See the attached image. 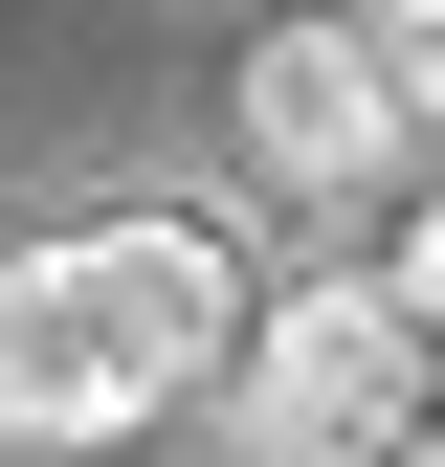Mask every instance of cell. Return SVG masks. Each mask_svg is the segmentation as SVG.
<instances>
[{"instance_id":"cell-1","label":"cell","mask_w":445,"mask_h":467,"mask_svg":"<svg viewBox=\"0 0 445 467\" xmlns=\"http://www.w3.org/2000/svg\"><path fill=\"white\" fill-rule=\"evenodd\" d=\"M222 334H245V245H201V223H156V201L67 223V245H0V467L156 445L222 379Z\"/></svg>"},{"instance_id":"cell-2","label":"cell","mask_w":445,"mask_h":467,"mask_svg":"<svg viewBox=\"0 0 445 467\" xmlns=\"http://www.w3.org/2000/svg\"><path fill=\"white\" fill-rule=\"evenodd\" d=\"M423 400H445V334H423L378 267L245 289V334H222V445H245V467H378Z\"/></svg>"},{"instance_id":"cell-3","label":"cell","mask_w":445,"mask_h":467,"mask_svg":"<svg viewBox=\"0 0 445 467\" xmlns=\"http://www.w3.org/2000/svg\"><path fill=\"white\" fill-rule=\"evenodd\" d=\"M245 156L290 201H378V179H401V23H357V0L267 23L245 45Z\"/></svg>"},{"instance_id":"cell-4","label":"cell","mask_w":445,"mask_h":467,"mask_svg":"<svg viewBox=\"0 0 445 467\" xmlns=\"http://www.w3.org/2000/svg\"><path fill=\"white\" fill-rule=\"evenodd\" d=\"M378 289H401V312L445 334V156H423V201H401V245H378Z\"/></svg>"},{"instance_id":"cell-5","label":"cell","mask_w":445,"mask_h":467,"mask_svg":"<svg viewBox=\"0 0 445 467\" xmlns=\"http://www.w3.org/2000/svg\"><path fill=\"white\" fill-rule=\"evenodd\" d=\"M378 467H445V400H423V423H401V445H378Z\"/></svg>"},{"instance_id":"cell-6","label":"cell","mask_w":445,"mask_h":467,"mask_svg":"<svg viewBox=\"0 0 445 467\" xmlns=\"http://www.w3.org/2000/svg\"><path fill=\"white\" fill-rule=\"evenodd\" d=\"M357 23H445V0H357Z\"/></svg>"}]
</instances>
